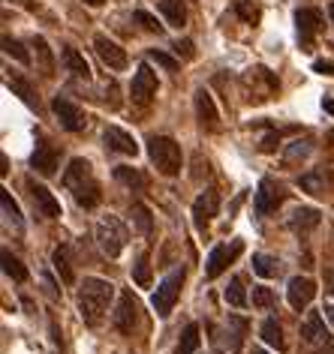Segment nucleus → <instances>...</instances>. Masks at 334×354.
<instances>
[{"mask_svg": "<svg viewBox=\"0 0 334 354\" xmlns=\"http://www.w3.org/2000/svg\"><path fill=\"white\" fill-rule=\"evenodd\" d=\"M112 297H115V286H112L109 279L87 277L82 286H78V313H82L87 327H100L105 322Z\"/></svg>", "mask_w": 334, "mask_h": 354, "instance_id": "f257e3e1", "label": "nucleus"}, {"mask_svg": "<svg viewBox=\"0 0 334 354\" xmlns=\"http://www.w3.org/2000/svg\"><path fill=\"white\" fill-rule=\"evenodd\" d=\"M64 187L73 192L76 205L85 207V210H94L96 205H100V183L94 180V171H91V162L87 159H73L69 162V168L64 171Z\"/></svg>", "mask_w": 334, "mask_h": 354, "instance_id": "f03ea898", "label": "nucleus"}, {"mask_svg": "<svg viewBox=\"0 0 334 354\" xmlns=\"http://www.w3.org/2000/svg\"><path fill=\"white\" fill-rule=\"evenodd\" d=\"M148 156H151V162L157 165V171L163 177H175L181 171V162H184L181 145L169 136H154L148 141Z\"/></svg>", "mask_w": 334, "mask_h": 354, "instance_id": "7ed1b4c3", "label": "nucleus"}, {"mask_svg": "<svg viewBox=\"0 0 334 354\" xmlns=\"http://www.w3.org/2000/svg\"><path fill=\"white\" fill-rule=\"evenodd\" d=\"M130 241L127 234V225L121 223V219L115 214L103 216L100 223H96V243H100V250L109 255V259H118L121 252H124V246Z\"/></svg>", "mask_w": 334, "mask_h": 354, "instance_id": "20e7f679", "label": "nucleus"}, {"mask_svg": "<svg viewBox=\"0 0 334 354\" xmlns=\"http://www.w3.org/2000/svg\"><path fill=\"white\" fill-rule=\"evenodd\" d=\"M181 286H184V268H175L169 277H166L160 286H157L151 304H154V309H157V315H160V318H169L172 315L175 304H178V295H181Z\"/></svg>", "mask_w": 334, "mask_h": 354, "instance_id": "39448f33", "label": "nucleus"}, {"mask_svg": "<svg viewBox=\"0 0 334 354\" xmlns=\"http://www.w3.org/2000/svg\"><path fill=\"white\" fill-rule=\"evenodd\" d=\"M322 28H325L322 10H316V6H304V10L295 12V30H298V42H301V48H310L313 39L322 33Z\"/></svg>", "mask_w": 334, "mask_h": 354, "instance_id": "423d86ee", "label": "nucleus"}, {"mask_svg": "<svg viewBox=\"0 0 334 354\" xmlns=\"http://www.w3.org/2000/svg\"><path fill=\"white\" fill-rule=\"evenodd\" d=\"M136 300H133V291H121L118 297V306H115V315H112V324L121 336H133V327H136Z\"/></svg>", "mask_w": 334, "mask_h": 354, "instance_id": "0eeeda50", "label": "nucleus"}, {"mask_svg": "<svg viewBox=\"0 0 334 354\" xmlns=\"http://www.w3.org/2000/svg\"><path fill=\"white\" fill-rule=\"evenodd\" d=\"M280 201H283V189H280L271 177H265V180L259 183L256 196H253V210H256L259 216H271L280 207Z\"/></svg>", "mask_w": 334, "mask_h": 354, "instance_id": "6e6552de", "label": "nucleus"}, {"mask_svg": "<svg viewBox=\"0 0 334 354\" xmlns=\"http://www.w3.org/2000/svg\"><path fill=\"white\" fill-rule=\"evenodd\" d=\"M51 111H55V118L60 120V127H64L67 132H82L85 129V114L76 102L64 100V96H55V100H51Z\"/></svg>", "mask_w": 334, "mask_h": 354, "instance_id": "1a4fd4ad", "label": "nucleus"}, {"mask_svg": "<svg viewBox=\"0 0 334 354\" xmlns=\"http://www.w3.org/2000/svg\"><path fill=\"white\" fill-rule=\"evenodd\" d=\"M28 192H30V201H33V207H37L39 216H46V219L60 216V201L51 196L49 187H42V183H37L33 177H28Z\"/></svg>", "mask_w": 334, "mask_h": 354, "instance_id": "9d476101", "label": "nucleus"}, {"mask_svg": "<svg viewBox=\"0 0 334 354\" xmlns=\"http://www.w3.org/2000/svg\"><path fill=\"white\" fill-rule=\"evenodd\" d=\"M130 93H133V102H139V105H148L157 96V75H154V69L148 66V64H142V66L136 69Z\"/></svg>", "mask_w": 334, "mask_h": 354, "instance_id": "9b49d317", "label": "nucleus"}, {"mask_svg": "<svg viewBox=\"0 0 334 354\" xmlns=\"http://www.w3.org/2000/svg\"><path fill=\"white\" fill-rule=\"evenodd\" d=\"M241 250H244L241 241H235L232 246H226V243L214 246V250H211V255H208V261H205V277H208V279H217L220 273L229 268V261H232Z\"/></svg>", "mask_w": 334, "mask_h": 354, "instance_id": "f8f14e48", "label": "nucleus"}, {"mask_svg": "<svg viewBox=\"0 0 334 354\" xmlns=\"http://www.w3.org/2000/svg\"><path fill=\"white\" fill-rule=\"evenodd\" d=\"M286 297H289V306H292L295 313H301V309L310 306V300L316 297V282L310 277H295L286 288Z\"/></svg>", "mask_w": 334, "mask_h": 354, "instance_id": "ddd939ff", "label": "nucleus"}, {"mask_svg": "<svg viewBox=\"0 0 334 354\" xmlns=\"http://www.w3.org/2000/svg\"><path fill=\"white\" fill-rule=\"evenodd\" d=\"M58 159H60L58 147L49 145V141H39L37 150L30 153V168L33 171H39V174H46V177H51L58 171Z\"/></svg>", "mask_w": 334, "mask_h": 354, "instance_id": "4468645a", "label": "nucleus"}, {"mask_svg": "<svg viewBox=\"0 0 334 354\" xmlns=\"http://www.w3.org/2000/svg\"><path fill=\"white\" fill-rule=\"evenodd\" d=\"M94 48H96V55H100V60L109 69H124L127 66V51L121 48L118 42H112L109 37H103V33L94 39Z\"/></svg>", "mask_w": 334, "mask_h": 354, "instance_id": "2eb2a0df", "label": "nucleus"}, {"mask_svg": "<svg viewBox=\"0 0 334 354\" xmlns=\"http://www.w3.org/2000/svg\"><path fill=\"white\" fill-rule=\"evenodd\" d=\"M217 210H220V196L214 189H205L196 201H193V223H196L199 232L208 225L211 216H217Z\"/></svg>", "mask_w": 334, "mask_h": 354, "instance_id": "dca6fc26", "label": "nucleus"}, {"mask_svg": "<svg viewBox=\"0 0 334 354\" xmlns=\"http://www.w3.org/2000/svg\"><path fill=\"white\" fill-rule=\"evenodd\" d=\"M196 118L202 123V129H208V132L220 129V111L208 91H196Z\"/></svg>", "mask_w": 334, "mask_h": 354, "instance_id": "f3484780", "label": "nucleus"}, {"mask_svg": "<svg viewBox=\"0 0 334 354\" xmlns=\"http://www.w3.org/2000/svg\"><path fill=\"white\" fill-rule=\"evenodd\" d=\"M103 141H105V147L115 150V153H124V156H136V153H139L136 138L130 136V132L118 129V127H109V129H105V132H103Z\"/></svg>", "mask_w": 334, "mask_h": 354, "instance_id": "a211bd4d", "label": "nucleus"}, {"mask_svg": "<svg viewBox=\"0 0 334 354\" xmlns=\"http://www.w3.org/2000/svg\"><path fill=\"white\" fill-rule=\"evenodd\" d=\"M319 219H322V214L316 207H295L292 214H289L286 225L292 228L295 234H307V232H313V228L319 225Z\"/></svg>", "mask_w": 334, "mask_h": 354, "instance_id": "6ab92c4d", "label": "nucleus"}, {"mask_svg": "<svg viewBox=\"0 0 334 354\" xmlns=\"http://www.w3.org/2000/svg\"><path fill=\"white\" fill-rule=\"evenodd\" d=\"M301 339L310 345H319L328 339V327H325V318L319 313H307L304 324H301Z\"/></svg>", "mask_w": 334, "mask_h": 354, "instance_id": "aec40b11", "label": "nucleus"}, {"mask_svg": "<svg viewBox=\"0 0 334 354\" xmlns=\"http://www.w3.org/2000/svg\"><path fill=\"white\" fill-rule=\"evenodd\" d=\"M51 261H55V270L60 273V282H64V286H73V282H76V270H73V261H69V250H67V246H58V250L51 252Z\"/></svg>", "mask_w": 334, "mask_h": 354, "instance_id": "412c9836", "label": "nucleus"}, {"mask_svg": "<svg viewBox=\"0 0 334 354\" xmlns=\"http://www.w3.org/2000/svg\"><path fill=\"white\" fill-rule=\"evenodd\" d=\"M160 12L166 15L169 28H184V24H187V10H184V0H160Z\"/></svg>", "mask_w": 334, "mask_h": 354, "instance_id": "4be33fe9", "label": "nucleus"}, {"mask_svg": "<svg viewBox=\"0 0 334 354\" xmlns=\"http://www.w3.org/2000/svg\"><path fill=\"white\" fill-rule=\"evenodd\" d=\"M313 153V141H301V138H298V141H292V145H286V150H283V162L286 165H298V162H304V159L307 156H310Z\"/></svg>", "mask_w": 334, "mask_h": 354, "instance_id": "5701e85b", "label": "nucleus"}, {"mask_svg": "<svg viewBox=\"0 0 334 354\" xmlns=\"http://www.w3.org/2000/svg\"><path fill=\"white\" fill-rule=\"evenodd\" d=\"M64 66H67L76 78H87V75H91V66H87V60L78 55L73 46H64Z\"/></svg>", "mask_w": 334, "mask_h": 354, "instance_id": "b1692460", "label": "nucleus"}, {"mask_svg": "<svg viewBox=\"0 0 334 354\" xmlns=\"http://www.w3.org/2000/svg\"><path fill=\"white\" fill-rule=\"evenodd\" d=\"M115 180L124 183L127 189H145V174L139 171V168H130V165H118L115 168Z\"/></svg>", "mask_w": 334, "mask_h": 354, "instance_id": "393cba45", "label": "nucleus"}, {"mask_svg": "<svg viewBox=\"0 0 334 354\" xmlns=\"http://www.w3.org/2000/svg\"><path fill=\"white\" fill-rule=\"evenodd\" d=\"M262 339H265L271 348H277V351H286V339H283V327L277 324V318H268L265 324H262Z\"/></svg>", "mask_w": 334, "mask_h": 354, "instance_id": "a878e982", "label": "nucleus"}, {"mask_svg": "<svg viewBox=\"0 0 334 354\" xmlns=\"http://www.w3.org/2000/svg\"><path fill=\"white\" fill-rule=\"evenodd\" d=\"M130 216H133V223H136V228H139V234L151 237V232H154V216H151V210H148L142 201H136V205L130 207Z\"/></svg>", "mask_w": 334, "mask_h": 354, "instance_id": "bb28decb", "label": "nucleus"}, {"mask_svg": "<svg viewBox=\"0 0 334 354\" xmlns=\"http://www.w3.org/2000/svg\"><path fill=\"white\" fill-rule=\"evenodd\" d=\"M298 187H301L304 192H313V196H322L325 192V171L322 168H316V171H307L298 177Z\"/></svg>", "mask_w": 334, "mask_h": 354, "instance_id": "cd10ccee", "label": "nucleus"}, {"mask_svg": "<svg viewBox=\"0 0 334 354\" xmlns=\"http://www.w3.org/2000/svg\"><path fill=\"white\" fill-rule=\"evenodd\" d=\"M0 207H3L6 223H10V225L15 228V232H21V228H24V223H21V210H19V205L12 201L10 192H0Z\"/></svg>", "mask_w": 334, "mask_h": 354, "instance_id": "c85d7f7f", "label": "nucleus"}, {"mask_svg": "<svg viewBox=\"0 0 334 354\" xmlns=\"http://www.w3.org/2000/svg\"><path fill=\"white\" fill-rule=\"evenodd\" d=\"M253 270H256L262 279H271V277L280 273V261L271 259V255H265V252H256L253 255Z\"/></svg>", "mask_w": 334, "mask_h": 354, "instance_id": "c756f323", "label": "nucleus"}, {"mask_svg": "<svg viewBox=\"0 0 334 354\" xmlns=\"http://www.w3.org/2000/svg\"><path fill=\"white\" fill-rule=\"evenodd\" d=\"M196 348H199V324H187L178 345H175V354H193Z\"/></svg>", "mask_w": 334, "mask_h": 354, "instance_id": "7c9ffc66", "label": "nucleus"}, {"mask_svg": "<svg viewBox=\"0 0 334 354\" xmlns=\"http://www.w3.org/2000/svg\"><path fill=\"white\" fill-rule=\"evenodd\" d=\"M223 300L229 306H235V309L247 306V291H244V282L241 279H232L229 286H226V291H223Z\"/></svg>", "mask_w": 334, "mask_h": 354, "instance_id": "2f4dec72", "label": "nucleus"}, {"mask_svg": "<svg viewBox=\"0 0 334 354\" xmlns=\"http://www.w3.org/2000/svg\"><path fill=\"white\" fill-rule=\"evenodd\" d=\"M0 259H3V273H6L10 279H15V282H24V279H28V270H24V264L15 259L10 250H3V255H0Z\"/></svg>", "mask_w": 334, "mask_h": 354, "instance_id": "473e14b6", "label": "nucleus"}, {"mask_svg": "<svg viewBox=\"0 0 334 354\" xmlns=\"http://www.w3.org/2000/svg\"><path fill=\"white\" fill-rule=\"evenodd\" d=\"M133 279H136V286H142V288L151 286V261H148V252H139V259L133 264Z\"/></svg>", "mask_w": 334, "mask_h": 354, "instance_id": "72a5a7b5", "label": "nucleus"}, {"mask_svg": "<svg viewBox=\"0 0 334 354\" xmlns=\"http://www.w3.org/2000/svg\"><path fill=\"white\" fill-rule=\"evenodd\" d=\"M235 12H238L247 24H256L262 19V10L253 3V0H235Z\"/></svg>", "mask_w": 334, "mask_h": 354, "instance_id": "f704fd0d", "label": "nucleus"}, {"mask_svg": "<svg viewBox=\"0 0 334 354\" xmlns=\"http://www.w3.org/2000/svg\"><path fill=\"white\" fill-rule=\"evenodd\" d=\"M6 87L19 93V96H21V100L28 102V105H33V102H37V100H33V91H30V84L24 82V78H19V75H10V78H6Z\"/></svg>", "mask_w": 334, "mask_h": 354, "instance_id": "c9c22d12", "label": "nucleus"}, {"mask_svg": "<svg viewBox=\"0 0 334 354\" xmlns=\"http://www.w3.org/2000/svg\"><path fill=\"white\" fill-rule=\"evenodd\" d=\"M229 327H232V351H238L241 345H244V333H247V322L238 315H229Z\"/></svg>", "mask_w": 334, "mask_h": 354, "instance_id": "e433bc0d", "label": "nucleus"}, {"mask_svg": "<svg viewBox=\"0 0 334 354\" xmlns=\"http://www.w3.org/2000/svg\"><path fill=\"white\" fill-rule=\"evenodd\" d=\"M3 51H6V55H10V57L19 60V64H30V55H28V51H24V46H21L19 39L3 37Z\"/></svg>", "mask_w": 334, "mask_h": 354, "instance_id": "4c0bfd02", "label": "nucleus"}, {"mask_svg": "<svg viewBox=\"0 0 334 354\" xmlns=\"http://www.w3.org/2000/svg\"><path fill=\"white\" fill-rule=\"evenodd\" d=\"M33 48H37V55H39V66H42V73L51 75V69H55V64H51V51H49V46H46V39L37 37V39H33Z\"/></svg>", "mask_w": 334, "mask_h": 354, "instance_id": "58836bf2", "label": "nucleus"}, {"mask_svg": "<svg viewBox=\"0 0 334 354\" xmlns=\"http://www.w3.org/2000/svg\"><path fill=\"white\" fill-rule=\"evenodd\" d=\"M271 304H274V291L265 288V286H256V288H253V306L268 309Z\"/></svg>", "mask_w": 334, "mask_h": 354, "instance_id": "ea45409f", "label": "nucleus"}, {"mask_svg": "<svg viewBox=\"0 0 334 354\" xmlns=\"http://www.w3.org/2000/svg\"><path fill=\"white\" fill-rule=\"evenodd\" d=\"M136 21L142 24V28H145L148 33H160V30H163V24L157 21L151 12H145V10H139V12H136Z\"/></svg>", "mask_w": 334, "mask_h": 354, "instance_id": "a19ab883", "label": "nucleus"}, {"mask_svg": "<svg viewBox=\"0 0 334 354\" xmlns=\"http://www.w3.org/2000/svg\"><path fill=\"white\" fill-rule=\"evenodd\" d=\"M148 57H151V60H157V64H160V66H166V69H169V73H175V69H178V60H175V57H169V55H166V51H151V55H148Z\"/></svg>", "mask_w": 334, "mask_h": 354, "instance_id": "79ce46f5", "label": "nucleus"}, {"mask_svg": "<svg viewBox=\"0 0 334 354\" xmlns=\"http://www.w3.org/2000/svg\"><path fill=\"white\" fill-rule=\"evenodd\" d=\"M313 69L316 73H322V75H334V60H316Z\"/></svg>", "mask_w": 334, "mask_h": 354, "instance_id": "37998d69", "label": "nucleus"}, {"mask_svg": "<svg viewBox=\"0 0 334 354\" xmlns=\"http://www.w3.org/2000/svg\"><path fill=\"white\" fill-rule=\"evenodd\" d=\"M175 51H178V55H184V57H193V55H196V51H193V42H190V39L178 42V46H175Z\"/></svg>", "mask_w": 334, "mask_h": 354, "instance_id": "c03bdc74", "label": "nucleus"}, {"mask_svg": "<svg viewBox=\"0 0 334 354\" xmlns=\"http://www.w3.org/2000/svg\"><path fill=\"white\" fill-rule=\"evenodd\" d=\"M277 136H274V132H271V136H265V141H262V150H265V153H271V150H274V145H277Z\"/></svg>", "mask_w": 334, "mask_h": 354, "instance_id": "a18cd8bd", "label": "nucleus"}, {"mask_svg": "<svg viewBox=\"0 0 334 354\" xmlns=\"http://www.w3.org/2000/svg\"><path fill=\"white\" fill-rule=\"evenodd\" d=\"M46 295H49L51 300H58V291H55V282H51L49 277H46Z\"/></svg>", "mask_w": 334, "mask_h": 354, "instance_id": "49530a36", "label": "nucleus"}, {"mask_svg": "<svg viewBox=\"0 0 334 354\" xmlns=\"http://www.w3.org/2000/svg\"><path fill=\"white\" fill-rule=\"evenodd\" d=\"M322 313H325V318H328V322H331V327H334V306H325Z\"/></svg>", "mask_w": 334, "mask_h": 354, "instance_id": "de8ad7c7", "label": "nucleus"}, {"mask_svg": "<svg viewBox=\"0 0 334 354\" xmlns=\"http://www.w3.org/2000/svg\"><path fill=\"white\" fill-rule=\"evenodd\" d=\"M322 109H325V111H328L331 118H334V100H325V102H322Z\"/></svg>", "mask_w": 334, "mask_h": 354, "instance_id": "09e8293b", "label": "nucleus"}, {"mask_svg": "<svg viewBox=\"0 0 334 354\" xmlns=\"http://www.w3.org/2000/svg\"><path fill=\"white\" fill-rule=\"evenodd\" d=\"M85 3H87V6H103L105 0H85Z\"/></svg>", "mask_w": 334, "mask_h": 354, "instance_id": "8fccbe9b", "label": "nucleus"}, {"mask_svg": "<svg viewBox=\"0 0 334 354\" xmlns=\"http://www.w3.org/2000/svg\"><path fill=\"white\" fill-rule=\"evenodd\" d=\"M253 354H268L265 348H253Z\"/></svg>", "mask_w": 334, "mask_h": 354, "instance_id": "3c124183", "label": "nucleus"}, {"mask_svg": "<svg viewBox=\"0 0 334 354\" xmlns=\"http://www.w3.org/2000/svg\"><path fill=\"white\" fill-rule=\"evenodd\" d=\"M328 15H331V21H334V6H328Z\"/></svg>", "mask_w": 334, "mask_h": 354, "instance_id": "603ef678", "label": "nucleus"}, {"mask_svg": "<svg viewBox=\"0 0 334 354\" xmlns=\"http://www.w3.org/2000/svg\"><path fill=\"white\" fill-rule=\"evenodd\" d=\"M220 354H226V351H220Z\"/></svg>", "mask_w": 334, "mask_h": 354, "instance_id": "864d4df0", "label": "nucleus"}]
</instances>
